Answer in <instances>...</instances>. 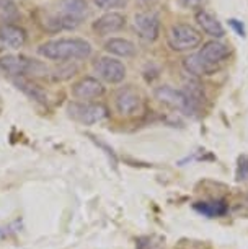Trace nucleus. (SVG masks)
Segmentation results:
<instances>
[{
  "label": "nucleus",
  "instance_id": "obj_22",
  "mask_svg": "<svg viewBox=\"0 0 248 249\" xmlns=\"http://www.w3.org/2000/svg\"><path fill=\"white\" fill-rule=\"evenodd\" d=\"M230 25H232V26L235 28V30L238 31V35H240V36H243V26H240V25H238V23H237V20H230Z\"/></svg>",
  "mask_w": 248,
  "mask_h": 249
},
{
  "label": "nucleus",
  "instance_id": "obj_10",
  "mask_svg": "<svg viewBox=\"0 0 248 249\" xmlns=\"http://www.w3.org/2000/svg\"><path fill=\"white\" fill-rule=\"evenodd\" d=\"M134 30L146 41H155L160 35V20L155 13L142 12L134 17Z\"/></svg>",
  "mask_w": 248,
  "mask_h": 249
},
{
  "label": "nucleus",
  "instance_id": "obj_16",
  "mask_svg": "<svg viewBox=\"0 0 248 249\" xmlns=\"http://www.w3.org/2000/svg\"><path fill=\"white\" fill-rule=\"evenodd\" d=\"M87 8L88 7L85 0H62V3H60V12L78 21H82V18L87 15Z\"/></svg>",
  "mask_w": 248,
  "mask_h": 249
},
{
  "label": "nucleus",
  "instance_id": "obj_17",
  "mask_svg": "<svg viewBox=\"0 0 248 249\" xmlns=\"http://www.w3.org/2000/svg\"><path fill=\"white\" fill-rule=\"evenodd\" d=\"M20 12L13 0H0V23L3 25H13L18 20Z\"/></svg>",
  "mask_w": 248,
  "mask_h": 249
},
{
  "label": "nucleus",
  "instance_id": "obj_12",
  "mask_svg": "<svg viewBox=\"0 0 248 249\" xmlns=\"http://www.w3.org/2000/svg\"><path fill=\"white\" fill-rule=\"evenodd\" d=\"M124 25H126V18L123 15H119V13H106V15L100 17L93 23V31L98 36H106L111 35V33L119 31Z\"/></svg>",
  "mask_w": 248,
  "mask_h": 249
},
{
  "label": "nucleus",
  "instance_id": "obj_3",
  "mask_svg": "<svg viewBox=\"0 0 248 249\" xmlns=\"http://www.w3.org/2000/svg\"><path fill=\"white\" fill-rule=\"evenodd\" d=\"M0 72L10 77H26V75H48V67L38 60H31L23 55H7L0 59Z\"/></svg>",
  "mask_w": 248,
  "mask_h": 249
},
{
  "label": "nucleus",
  "instance_id": "obj_1",
  "mask_svg": "<svg viewBox=\"0 0 248 249\" xmlns=\"http://www.w3.org/2000/svg\"><path fill=\"white\" fill-rule=\"evenodd\" d=\"M229 57V48L219 41H209L196 53L183 60L185 69L193 75L216 73L224 60Z\"/></svg>",
  "mask_w": 248,
  "mask_h": 249
},
{
  "label": "nucleus",
  "instance_id": "obj_15",
  "mask_svg": "<svg viewBox=\"0 0 248 249\" xmlns=\"http://www.w3.org/2000/svg\"><path fill=\"white\" fill-rule=\"evenodd\" d=\"M194 209L198 210L199 213L206 215L209 218L214 217H222L227 212V204L224 200H216V202H198L194 205Z\"/></svg>",
  "mask_w": 248,
  "mask_h": 249
},
{
  "label": "nucleus",
  "instance_id": "obj_5",
  "mask_svg": "<svg viewBox=\"0 0 248 249\" xmlns=\"http://www.w3.org/2000/svg\"><path fill=\"white\" fill-rule=\"evenodd\" d=\"M69 116L83 125H92L108 117V109L101 103H72L67 107Z\"/></svg>",
  "mask_w": 248,
  "mask_h": 249
},
{
  "label": "nucleus",
  "instance_id": "obj_21",
  "mask_svg": "<svg viewBox=\"0 0 248 249\" xmlns=\"http://www.w3.org/2000/svg\"><path fill=\"white\" fill-rule=\"evenodd\" d=\"M204 0H181V5L186 8H198L203 5Z\"/></svg>",
  "mask_w": 248,
  "mask_h": 249
},
{
  "label": "nucleus",
  "instance_id": "obj_14",
  "mask_svg": "<svg viewBox=\"0 0 248 249\" xmlns=\"http://www.w3.org/2000/svg\"><path fill=\"white\" fill-rule=\"evenodd\" d=\"M106 51L114 55H119V57H133L135 55V46L134 43H131L128 39H123V37H113L106 43Z\"/></svg>",
  "mask_w": 248,
  "mask_h": 249
},
{
  "label": "nucleus",
  "instance_id": "obj_18",
  "mask_svg": "<svg viewBox=\"0 0 248 249\" xmlns=\"http://www.w3.org/2000/svg\"><path fill=\"white\" fill-rule=\"evenodd\" d=\"M15 85L20 88L21 91H25L31 100H36V101H41V103H46V93L41 90L38 85L31 83L30 80H25V78H18L15 80Z\"/></svg>",
  "mask_w": 248,
  "mask_h": 249
},
{
  "label": "nucleus",
  "instance_id": "obj_13",
  "mask_svg": "<svg viewBox=\"0 0 248 249\" xmlns=\"http://www.w3.org/2000/svg\"><path fill=\"white\" fill-rule=\"evenodd\" d=\"M196 20H198L199 26L203 28V31L208 33L209 36H214V37H222L224 36V28L221 25V21H219L212 13H209L206 10L198 12Z\"/></svg>",
  "mask_w": 248,
  "mask_h": 249
},
{
  "label": "nucleus",
  "instance_id": "obj_9",
  "mask_svg": "<svg viewBox=\"0 0 248 249\" xmlns=\"http://www.w3.org/2000/svg\"><path fill=\"white\" fill-rule=\"evenodd\" d=\"M105 93V87L100 80L93 77H85L74 83L72 87V96L80 103H90L93 100H98Z\"/></svg>",
  "mask_w": 248,
  "mask_h": 249
},
{
  "label": "nucleus",
  "instance_id": "obj_19",
  "mask_svg": "<svg viewBox=\"0 0 248 249\" xmlns=\"http://www.w3.org/2000/svg\"><path fill=\"white\" fill-rule=\"evenodd\" d=\"M248 178V157H240L237 164V181H245Z\"/></svg>",
  "mask_w": 248,
  "mask_h": 249
},
{
  "label": "nucleus",
  "instance_id": "obj_6",
  "mask_svg": "<svg viewBox=\"0 0 248 249\" xmlns=\"http://www.w3.org/2000/svg\"><path fill=\"white\" fill-rule=\"evenodd\" d=\"M153 95H155L158 101L163 103V105L168 107H172V109L181 111V112H185V114H193L194 112V107L191 106L190 100L186 98L183 91L175 90V88H172L168 85H163V87L155 88Z\"/></svg>",
  "mask_w": 248,
  "mask_h": 249
},
{
  "label": "nucleus",
  "instance_id": "obj_2",
  "mask_svg": "<svg viewBox=\"0 0 248 249\" xmlns=\"http://www.w3.org/2000/svg\"><path fill=\"white\" fill-rule=\"evenodd\" d=\"M38 54L49 60H82L90 57L92 46L80 37H65L41 44Z\"/></svg>",
  "mask_w": 248,
  "mask_h": 249
},
{
  "label": "nucleus",
  "instance_id": "obj_4",
  "mask_svg": "<svg viewBox=\"0 0 248 249\" xmlns=\"http://www.w3.org/2000/svg\"><path fill=\"white\" fill-rule=\"evenodd\" d=\"M168 46L176 51V53H183V51H191L198 48L201 44V33L194 30L191 25H175L168 31Z\"/></svg>",
  "mask_w": 248,
  "mask_h": 249
},
{
  "label": "nucleus",
  "instance_id": "obj_7",
  "mask_svg": "<svg viewBox=\"0 0 248 249\" xmlns=\"http://www.w3.org/2000/svg\"><path fill=\"white\" fill-rule=\"evenodd\" d=\"M114 106L116 111L121 116L131 117L135 116L142 107V100H140L139 91L133 87H123L116 91L114 95Z\"/></svg>",
  "mask_w": 248,
  "mask_h": 249
},
{
  "label": "nucleus",
  "instance_id": "obj_20",
  "mask_svg": "<svg viewBox=\"0 0 248 249\" xmlns=\"http://www.w3.org/2000/svg\"><path fill=\"white\" fill-rule=\"evenodd\" d=\"M100 8L110 10V8H119L126 3V0H93Z\"/></svg>",
  "mask_w": 248,
  "mask_h": 249
},
{
  "label": "nucleus",
  "instance_id": "obj_11",
  "mask_svg": "<svg viewBox=\"0 0 248 249\" xmlns=\"http://www.w3.org/2000/svg\"><path fill=\"white\" fill-rule=\"evenodd\" d=\"M26 31L17 25H3L0 28V53L5 49H18L25 44Z\"/></svg>",
  "mask_w": 248,
  "mask_h": 249
},
{
  "label": "nucleus",
  "instance_id": "obj_8",
  "mask_svg": "<svg viewBox=\"0 0 248 249\" xmlns=\"http://www.w3.org/2000/svg\"><path fill=\"white\" fill-rule=\"evenodd\" d=\"M93 67H95L98 77L108 83H121L126 77L124 64L111 57H100Z\"/></svg>",
  "mask_w": 248,
  "mask_h": 249
}]
</instances>
